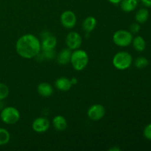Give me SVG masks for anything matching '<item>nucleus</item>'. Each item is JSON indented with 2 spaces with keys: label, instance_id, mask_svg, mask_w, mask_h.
I'll return each instance as SVG.
<instances>
[{
  "label": "nucleus",
  "instance_id": "f257e3e1",
  "mask_svg": "<svg viewBox=\"0 0 151 151\" xmlns=\"http://www.w3.org/2000/svg\"><path fill=\"white\" fill-rule=\"evenodd\" d=\"M16 52L23 58L31 59L37 57L41 50L39 39L32 34L21 36L16 44Z\"/></svg>",
  "mask_w": 151,
  "mask_h": 151
},
{
  "label": "nucleus",
  "instance_id": "f03ea898",
  "mask_svg": "<svg viewBox=\"0 0 151 151\" xmlns=\"http://www.w3.org/2000/svg\"><path fill=\"white\" fill-rule=\"evenodd\" d=\"M70 62L75 70H83L88 63V54L83 50H75L73 52H72Z\"/></svg>",
  "mask_w": 151,
  "mask_h": 151
},
{
  "label": "nucleus",
  "instance_id": "7ed1b4c3",
  "mask_svg": "<svg viewBox=\"0 0 151 151\" xmlns=\"http://www.w3.org/2000/svg\"><path fill=\"white\" fill-rule=\"evenodd\" d=\"M133 58L127 52H119L114 55L112 60L114 66L119 70H125L131 66Z\"/></svg>",
  "mask_w": 151,
  "mask_h": 151
},
{
  "label": "nucleus",
  "instance_id": "20e7f679",
  "mask_svg": "<svg viewBox=\"0 0 151 151\" xmlns=\"http://www.w3.org/2000/svg\"><path fill=\"white\" fill-rule=\"evenodd\" d=\"M0 118L4 124L13 125L19 122L20 119V113L16 108L8 106L1 109Z\"/></svg>",
  "mask_w": 151,
  "mask_h": 151
},
{
  "label": "nucleus",
  "instance_id": "39448f33",
  "mask_svg": "<svg viewBox=\"0 0 151 151\" xmlns=\"http://www.w3.org/2000/svg\"><path fill=\"white\" fill-rule=\"evenodd\" d=\"M133 34L130 31L125 29H119L113 35V41L116 46L120 47H125L132 43Z\"/></svg>",
  "mask_w": 151,
  "mask_h": 151
},
{
  "label": "nucleus",
  "instance_id": "423d86ee",
  "mask_svg": "<svg viewBox=\"0 0 151 151\" xmlns=\"http://www.w3.org/2000/svg\"><path fill=\"white\" fill-rule=\"evenodd\" d=\"M106 114V109L101 104H94L88 109L87 115L92 121H98Z\"/></svg>",
  "mask_w": 151,
  "mask_h": 151
},
{
  "label": "nucleus",
  "instance_id": "0eeeda50",
  "mask_svg": "<svg viewBox=\"0 0 151 151\" xmlns=\"http://www.w3.org/2000/svg\"><path fill=\"white\" fill-rule=\"evenodd\" d=\"M60 22L64 27L72 29L77 24L76 15L72 10H66L60 16Z\"/></svg>",
  "mask_w": 151,
  "mask_h": 151
},
{
  "label": "nucleus",
  "instance_id": "6e6552de",
  "mask_svg": "<svg viewBox=\"0 0 151 151\" xmlns=\"http://www.w3.org/2000/svg\"><path fill=\"white\" fill-rule=\"evenodd\" d=\"M82 37L77 32H70L66 38V44L71 50H75L80 48L82 44Z\"/></svg>",
  "mask_w": 151,
  "mask_h": 151
},
{
  "label": "nucleus",
  "instance_id": "1a4fd4ad",
  "mask_svg": "<svg viewBox=\"0 0 151 151\" xmlns=\"http://www.w3.org/2000/svg\"><path fill=\"white\" fill-rule=\"evenodd\" d=\"M50 122L45 117H38L32 122V128L36 133H44L50 128Z\"/></svg>",
  "mask_w": 151,
  "mask_h": 151
},
{
  "label": "nucleus",
  "instance_id": "9d476101",
  "mask_svg": "<svg viewBox=\"0 0 151 151\" xmlns=\"http://www.w3.org/2000/svg\"><path fill=\"white\" fill-rule=\"evenodd\" d=\"M42 50H52L57 45V38L53 35H50L43 38L41 43Z\"/></svg>",
  "mask_w": 151,
  "mask_h": 151
},
{
  "label": "nucleus",
  "instance_id": "9b49d317",
  "mask_svg": "<svg viewBox=\"0 0 151 151\" xmlns=\"http://www.w3.org/2000/svg\"><path fill=\"white\" fill-rule=\"evenodd\" d=\"M72 52L69 48H66L62 50L59 52L57 58V61L60 65H66L70 62Z\"/></svg>",
  "mask_w": 151,
  "mask_h": 151
},
{
  "label": "nucleus",
  "instance_id": "f8f14e48",
  "mask_svg": "<svg viewBox=\"0 0 151 151\" xmlns=\"http://www.w3.org/2000/svg\"><path fill=\"white\" fill-rule=\"evenodd\" d=\"M55 87L58 89L63 91H66L70 89L72 86V83L71 80L67 78H60L56 80L55 83Z\"/></svg>",
  "mask_w": 151,
  "mask_h": 151
},
{
  "label": "nucleus",
  "instance_id": "ddd939ff",
  "mask_svg": "<svg viewBox=\"0 0 151 151\" xmlns=\"http://www.w3.org/2000/svg\"><path fill=\"white\" fill-rule=\"evenodd\" d=\"M38 93L41 96L44 97H48L52 94L53 88L52 86L48 83H41L37 87Z\"/></svg>",
  "mask_w": 151,
  "mask_h": 151
},
{
  "label": "nucleus",
  "instance_id": "4468645a",
  "mask_svg": "<svg viewBox=\"0 0 151 151\" xmlns=\"http://www.w3.org/2000/svg\"><path fill=\"white\" fill-rule=\"evenodd\" d=\"M52 125L55 129L58 131H64L67 127V122L66 119L61 115L55 116L52 119Z\"/></svg>",
  "mask_w": 151,
  "mask_h": 151
},
{
  "label": "nucleus",
  "instance_id": "2eb2a0df",
  "mask_svg": "<svg viewBox=\"0 0 151 151\" xmlns=\"http://www.w3.org/2000/svg\"><path fill=\"white\" fill-rule=\"evenodd\" d=\"M120 4V7L122 11L130 13L137 8L138 1L137 0H122Z\"/></svg>",
  "mask_w": 151,
  "mask_h": 151
},
{
  "label": "nucleus",
  "instance_id": "dca6fc26",
  "mask_svg": "<svg viewBox=\"0 0 151 151\" xmlns=\"http://www.w3.org/2000/svg\"><path fill=\"white\" fill-rule=\"evenodd\" d=\"M97 25V20L93 16H88L84 19L83 22V29L86 32H91L94 29Z\"/></svg>",
  "mask_w": 151,
  "mask_h": 151
},
{
  "label": "nucleus",
  "instance_id": "f3484780",
  "mask_svg": "<svg viewBox=\"0 0 151 151\" xmlns=\"http://www.w3.org/2000/svg\"><path fill=\"white\" fill-rule=\"evenodd\" d=\"M132 44L134 48L137 52H143L146 48V41L144 38L140 35L133 38Z\"/></svg>",
  "mask_w": 151,
  "mask_h": 151
},
{
  "label": "nucleus",
  "instance_id": "a211bd4d",
  "mask_svg": "<svg viewBox=\"0 0 151 151\" xmlns=\"http://www.w3.org/2000/svg\"><path fill=\"white\" fill-rule=\"evenodd\" d=\"M149 18V11L146 8H141L137 12L135 15V19L137 23L144 24Z\"/></svg>",
  "mask_w": 151,
  "mask_h": 151
},
{
  "label": "nucleus",
  "instance_id": "6ab92c4d",
  "mask_svg": "<svg viewBox=\"0 0 151 151\" xmlns=\"http://www.w3.org/2000/svg\"><path fill=\"white\" fill-rule=\"evenodd\" d=\"M10 139V134L8 131L3 128H0V146L5 145Z\"/></svg>",
  "mask_w": 151,
  "mask_h": 151
},
{
  "label": "nucleus",
  "instance_id": "aec40b11",
  "mask_svg": "<svg viewBox=\"0 0 151 151\" xmlns=\"http://www.w3.org/2000/svg\"><path fill=\"white\" fill-rule=\"evenodd\" d=\"M148 60L145 57H139L138 58L136 59L135 62H134V65L138 69H143L148 66Z\"/></svg>",
  "mask_w": 151,
  "mask_h": 151
},
{
  "label": "nucleus",
  "instance_id": "412c9836",
  "mask_svg": "<svg viewBox=\"0 0 151 151\" xmlns=\"http://www.w3.org/2000/svg\"><path fill=\"white\" fill-rule=\"evenodd\" d=\"M9 88L4 83H0V100H3L7 98L9 95Z\"/></svg>",
  "mask_w": 151,
  "mask_h": 151
},
{
  "label": "nucleus",
  "instance_id": "4be33fe9",
  "mask_svg": "<svg viewBox=\"0 0 151 151\" xmlns=\"http://www.w3.org/2000/svg\"><path fill=\"white\" fill-rule=\"evenodd\" d=\"M43 52L41 54V56L43 57V58L48 59H53L55 57V52L54 50H42Z\"/></svg>",
  "mask_w": 151,
  "mask_h": 151
},
{
  "label": "nucleus",
  "instance_id": "5701e85b",
  "mask_svg": "<svg viewBox=\"0 0 151 151\" xmlns=\"http://www.w3.org/2000/svg\"><path fill=\"white\" fill-rule=\"evenodd\" d=\"M143 135L147 139L151 140V122L145 126L143 131Z\"/></svg>",
  "mask_w": 151,
  "mask_h": 151
},
{
  "label": "nucleus",
  "instance_id": "b1692460",
  "mask_svg": "<svg viewBox=\"0 0 151 151\" xmlns=\"http://www.w3.org/2000/svg\"><path fill=\"white\" fill-rule=\"evenodd\" d=\"M140 30V25L139 23H133L130 26V32L132 34L138 33Z\"/></svg>",
  "mask_w": 151,
  "mask_h": 151
},
{
  "label": "nucleus",
  "instance_id": "393cba45",
  "mask_svg": "<svg viewBox=\"0 0 151 151\" xmlns=\"http://www.w3.org/2000/svg\"><path fill=\"white\" fill-rule=\"evenodd\" d=\"M142 4L147 7H151V0H141Z\"/></svg>",
  "mask_w": 151,
  "mask_h": 151
},
{
  "label": "nucleus",
  "instance_id": "a878e982",
  "mask_svg": "<svg viewBox=\"0 0 151 151\" xmlns=\"http://www.w3.org/2000/svg\"><path fill=\"white\" fill-rule=\"evenodd\" d=\"M108 1H109L110 3H111V4H119L122 0H108Z\"/></svg>",
  "mask_w": 151,
  "mask_h": 151
},
{
  "label": "nucleus",
  "instance_id": "bb28decb",
  "mask_svg": "<svg viewBox=\"0 0 151 151\" xmlns=\"http://www.w3.org/2000/svg\"><path fill=\"white\" fill-rule=\"evenodd\" d=\"M71 82H72V85H73V84H75V83H77V79L76 78H72V80H71Z\"/></svg>",
  "mask_w": 151,
  "mask_h": 151
},
{
  "label": "nucleus",
  "instance_id": "cd10ccee",
  "mask_svg": "<svg viewBox=\"0 0 151 151\" xmlns=\"http://www.w3.org/2000/svg\"><path fill=\"white\" fill-rule=\"evenodd\" d=\"M110 150H111V151H116V150L119 151V150H120V149L118 148V147H114V148H111Z\"/></svg>",
  "mask_w": 151,
  "mask_h": 151
},
{
  "label": "nucleus",
  "instance_id": "c85d7f7f",
  "mask_svg": "<svg viewBox=\"0 0 151 151\" xmlns=\"http://www.w3.org/2000/svg\"><path fill=\"white\" fill-rule=\"evenodd\" d=\"M3 108H4V104H3V102H2V100H0V110H1Z\"/></svg>",
  "mask_w": 151,
  "mask_h": 151
}]
</instances>
